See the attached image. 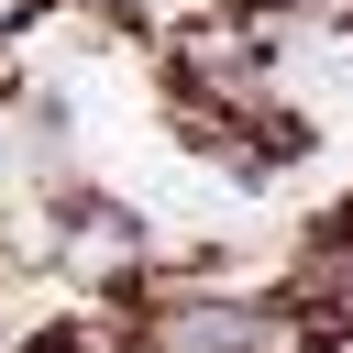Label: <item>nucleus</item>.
Masks as SVG:
<instances>
[]
</instances>
